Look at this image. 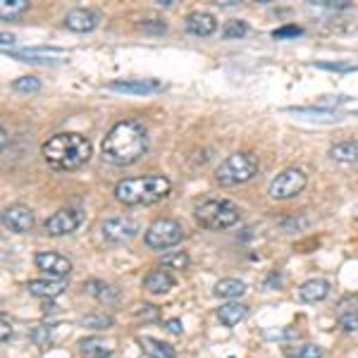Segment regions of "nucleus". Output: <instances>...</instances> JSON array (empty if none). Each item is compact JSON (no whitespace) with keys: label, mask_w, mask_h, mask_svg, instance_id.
Segmentation results:
<instances>
[{"label":"nucleus","mask_w":358,"mask_h":358,"mask_svg":"<svg viewBox=\"0 0 358 358\" xmlns=\"http://www.w3.org/2000/svg\"><path fill=\"white\" fill-rule=\"evenodd\" d=\"M148 151V131L138 120H122L113 127L101 143V155L106 163L127 167L141 160Z\"/></svg>","instance_id":"nucleus-1"},{"label":"nucleus","mask_w":358,"mask_h":358,"mask_svg":"<svg viewBox=\"0 0 358 358\" xmlns=\"http://www.w3.org/2000/svg\"><path fill=\"white\" fill-rule=\"evenodd\" d=\"M94 155L91 141L77 131H60L43 143V158L57 172H72L86 165Z\"/></svg>","instance_id":"nucleus-2"},{"label":"nucleus","mask_w":358,"mask_h":358,"mask_svg":"<svg viewBox=\"0 0 358 358\" xmlns=\"http://www.w3.org/2000/svg\"><path fill=\"white\" fill-rule=\"evenodd\" d=\"M172 192V182L163 175L129 177L115 187V199L124 206H153Z\"/></svg>","instance_id":"nucleus-3"},{"label":"nucleus","mask_w":358,"mask_h":358,"mask_svg":"<svg viewBox=\"0 0 358 358\" xmlns=\"http://www.w3.org/2000/svg\"><path fill=\"white\" fill-rule=\"evenodd\" d=\"M194 217L203 229H210V232H224V229H232L239 224L241 208L227 199H208L196 206Z\"/></svg>","instance_id":"nucleus-4"},{"label":"nucleus","mask_w":358,"mask_h":358,"mask_svg":"<svg viewBox=\"0 0 358 358\" xmlns=\"http://www.w3.org/2000/svg\"><path fill=\"white\" fill-rule=\"evenodd\" d=\"M258 175V158L253 153L239 151L224 158L215 170V182L220 187H239Z\"/></svg>","instance_id":"nucleus-5"},{"label":"nucleus","mask_w":358,"mask_h":358,"mask_svg":"<svg viewBox=\"0 0 358 358\" xmlns=\"http://www.w3.org/2000/svg\"><path fill=\"white\" fill-rule=\"evenodd\" d=\"M143 241L153 251H167V248H175L184 241V227L177 220L160 217V220L148 224V229L143 232Z\"/></svg>","instance_id":"nucleus-6"},{"label":"nucleus","mask_w":358,"mask_h":358,"mask_svg":"<svg viewBox=\"0 0 358 358\" xmlns=\"http://www.w3.org/2000/svg\"><path fill=\"white\" fill-rule=\"evenodd\" d=\"M306 184H308V177H306L303 170H299V167H287V170H282L280 175L270 182L268 194H270V199H275V201H287L301 194L306 189Z\"/></svg>","instance_id":"nucleus-7"},{"label":"nucleus","mask_w":358,"mask_h":358,"mask_svg":"<svg viewBox=\"0 0 358 358\" xmlns=\"http://www.w3.org/2000/svg\"><path fill=\"white\" fill-rule=\"evenodd\" d=\"M138 232V222L134 217H127V215H117V217H108V220L101 222V234L108 244H127L131 241Z\"/></svg>","instance_id":"nucleus-8"},{"label":"nucleus","mask_w":358,"mask_h":358,"mask_svg":"<svg viewBox=\"0 0 358 358\" xmlns=\"http://www.w3.org/2000/svg\"><path fill=\"white\" fill-rule=\"evenodd\" d=\"M84 222V215L79 210H74V208H60L57 213L45 220V232L50 236H67L72 232H77L79 227H82Z\"/></svg>","instance_id":"nucleus-9"},{"label":"nucleus","mask_w":358,"mask_h":358,"mask_svg":"<svg viewBox=\"0 0 358 358\" xmlns=\"http://www.w3.org/2000/svg\"><path fill=\"white\" fill-rule=\"evenodd\" d=\"M3 224L15 234H27L34 229L36 217H34V210L29 206L15 203V206H8L3 210Z\"/></svg>","instance_id":"nucleus-10"},{"label":"nucleus","mask_w":358,"mask_h":358,"mask_svg":"<svg viewBox=\"0 0 358 358\" xmlns=\"http://www.w3.org/2000/svg\"><path fill=\"white\" fill-rule=\"evenodd\" d=\"M34 263L41 273L50 275L53 280H65V277L72 273V261L62 253H55V251H41L34 256Z\"/></svg>","instance_id":"nucleus-11"},{"label":"nucleus","mask_w":358,"mask_h":358,"mask_svg":"<svg viewBox=\"0 0 358 358\" xmlns=\"http://www.w3.org/2000/svg\"><path fill=\"white\" fill-rule=\"evenodd\" d=\"M98 24H101V17L89 8H74L62 17V27L69 29V31H77V34L94 31Z\"/></svg>","instance_id":"nucleus-12"},{"label":"nucleus","mask_w":358,"mask_h":358,"mask_svg":"<svg viewBox=\"0 0 358 358\" xmlns=\"http://www.w3.org/2000/svg\"><path fill=\"white\" fill-rule=\"evenodd\" d=\"M184 29H187V34H192V36H213V34L217 31V20H215V15L199 10V13L187 15Z\"/></svg>","instance_id":"nucleus-13"},{"label":"nucleus","mask_w":358,"mask_h":358,"mask_svg":"<svg viewBox=\"0 0 358 358\" xmlns=\"http://www.w3.org/2000/svg\"><path fill=\"white\" fill-rule=\"evenodd\" d=\"M67 289V282L65 280H31L27 285V292L36 299H43V301H50V299H57L62 296Z\"/></svg>","instance_id":"nucleus-14"},{"label":"nucleus","mask_w":358,"mask_h":358,"mask_svg":"<svg viewBox=\"0 0 358 358\" xmlns=\"http://www.w3.org/2000/svg\"><path fill=\"white\" fill-rule=\"evenodd\" d=\"M337 320L344 332L358 330V294H351L337 303Z\"/></svg>","instance_id":"nucleus-15"},{"label":"nucleus","mask_w":358,"mask_h":358,"mask_svg":"<svg viewBox=\"0 0 358 358\" xmlns=\"http://www.w3.org/2000/svg\"><path fill=\"white\" fill-rule=\"evenodd\" d=\"M175 287V275L167 273V270H151L146 277H143V289L148 294H153V296H163Z\"/></svg>","instance_id":"nucleus-16"},{"label":"nucleus","mask_w":358,"mask_h":358,"mask_svg":"<svg viewBox=\"0 0 358 358\" xmlns=\"http://www.w3.org/2000/svg\"><path fill=\"white\" fill-rule=\"evenodd\" d=\"M158 89H160V84L155 82V79H122V82H110V91H117V94L148 96Z\"/></svg>","instance_id":"nucleus-17"},{"label":"nucleus","mask_w":358,"mask_h":358,"mask_svg":"<svg viewBox=\"0 0 358 358\" xmlns=\"http://www.w3.org/2000/svg\"><path fill=\"white\" fill-rule=\"evenodd\" d=\"M330 289H332L330 282L315 277V280H308L299 287V299H301L303 303H317V301H322V299L330 296Z\"/></svg>","instance_id":"nucleus-18"},{"label":"nucleus","mask_w":358,"mask_h":358,"mask_svg":"<svg viewBox=\"0 0 358 358\" xmlns=\"http://www.w3.org/2000/svg\"><path fill=\"white\" fill-rule=\"evenodd\" d=\"M8 55L17 57V60H24V62H50V60H57V57L65 55V50L43 45V48H22V50H17V53H10L8 50Z\"/></svg>","instance_id":"nucleus-19"},{"label":"nucleus","mask_w":358,"mask_h":358,"mask_svg":"<svg viewBox=\"0 0 358 358\" xmlns=\"http://www.w3.org/2000/svg\"><path fill=\"white\" fill-rule=\"evenodd\" d=\"M327 155H330L334 163L354 165V163H358V141H356V138H346V141L332 143Z\"/></svg>","instance_id":"nucleus-20"},{"label":"nucleus","mask_w":358,"mask_h":358,"mask_svg":"<svg viewBox=\"0 0 358 358\" xmlns=\"http://www.w3.org/2000/svg\"><path fill=\"white\" fill-rule=\"evenodd\" d=\"M213 294L217 299H224V301H236V299H241L246 294V285L241 280H236V277H224L213 287Z\"/></svg>","instance_id":"nucleus-21"},{"label":"nucleus","mask_w":358,"mask_h":358,"mask_svg":"<svg viewBox=\"0 0 358 358\" xmlns=\"http://www.w3.org/2000/svg\"><path fill=\"white\" fill-rule=\"evenodd\" d=\"M86 292L103 303H120L122 301V292H120L117 287L108 285V282H101V280L86 282Z\"/></svg>","instance_id":"nucleus-22"},{"label":"nucleus","mask_w":358,"mask_h":358,"mask_svg":"<svg viewBox=\"0 0 358 358\" xmlns=\"http://www.w3.org/2000/svg\"><path fill=\"white\" fill-rule=\"evenodd\" d=\"M246 313H248V308H246L244 303H239V301H227V303H222L220 308L215 310L217 320H220L224 327L239 325V322L246 317Z\"/></svg>","instance_id":"nucleus-23"},{"label":"nucleus","mask_w":358,"mask_h":358,"mask_svg":"<svg viewBox=\"0 0 358 358\" xmlns=\"http://www.w3.org/2000/svg\"><path fill=\"white\" fill-rule=\"evenodd\" d=\"M138 344H141L143 354L148 358H177L175 346H170L167 342H160V339H155V337L141 334V337H138Z\"/></svg>","instance_id":"nucleus-24"},{"label":"nucleus","mask_w":358,"mask_h":358,"mask_svg":"<svg viewBox=\"0 0 358 358\" xmlns=\"http://www.w3.org/2000/svg\"><path fill=\"white\" fill-rule=\"evenodd\" d=\"M79 351H82L84 358H110L113 349L106 339H98V337H84L79 342Z\"/></svg>","instance_id":"nucleus-25"},{"label":"nucleus","mask_w":358,"mask_h":358,"mask_svg":"<svg viewBox=\"0 0 358 358\" xmlns=\"http://www.w3.org/2000/svg\"><path fill=\"white\" fill-rule=\"evenodd\" d=\"M282 354L287 358H322L325 351L320 344H289L282 349Z\"/></svg>","instance_id":"nucleus-26"},{"label":"nucleus","mask_w":358,"mask_h":358,"mask_svg":"<svg viewBox=\"0 0 358 358\" xmlns=\"http://www.w3.org/2000/svg\"><path fill=\"white\" fill-rule=\"evenodd\" d=\"M113 317L106 315V313H89L79 320V327H86V330H94V332H101V330H110L113 327Z\"/></svg>","instance_id":"nucleus-27"},{"label":"nucleus","mask_w":358,"mask_h":358,"mask_svg":"<svg viewBox=\"0 0 358 358\" xmlns=\"http://www.w3.org/2000/svg\"><path fill=\"white\" fill-rule=\"evenodd\" d=\"M27 10H29L27 0H3V3H0V15H3V20H8V22L22 17V13H27Z\"/></svg>","instance_id":"nucleus-28"},{"label":"nucleus","mask_w":358,"mask_h":358,"mask_svg":"<svg viewBox=\"0 0 358 358\" xmlns=\"http://www.w3.org/2000/svg\"><path fill=\"white\" fill-rule=\"evenodd\" d=\"M189 263H192V258H189L187 251H172L160 258V265H163V268H170V270H187Z\"/></svg>","instance_id":"nucleus-29"},{"label":"nucleus","mask_w":358,"mask_h":358,"mask_svg":"<svg viewBox=\"0 0 358 358\" xmlns=\"http://www.w3.org/2000/svg\"><path fill=\"white\" fill-rule=\"evenodd\" d=\"M248 34V24L244 20H229L227 24H224V29H222V36L227 38H241V36H246Z\"/></svg>","instance_id":"nucleus-30"},{"label":"nucleus","mask_w":358,"mask_h":358,"mask_svg":"<svg viewBox=\"0 0 358 358\" xmlns=\"http://www.w3.org/2000/svg\"><path fill=\"white\" fill-rule=\"evenodd\" d=\"M13 89L20 91V94H34V91L41 89V79L36 77H20L13 82Z\"/></svg>","instance_id":"nucleus-31"},{"label":"nucleus","mask_w":358,"mask_h":358,"mask_svg":"<svg viewBox=\"0 0 358 358\" xmlns=\"http://www.w3.org/2000/svg\"><path fill=\"white\" fill-rule=\"evenodd\" d=\"M29 337H31V342L36 346H45L50 344V337H53V327L50 325H36L31 332H29Z\"/></svg>","instance_id":"nucleus-32"},{"label":"nucleus","mask_w":358,"mask_h":358,"mask_svg":"<svg viewBox=\"0 0 358 358\" xmlns=\"http://www.w3.org/2000/svg\"><path fill=\"white\" fill-rule=\"evenodd\" d=\"M313 67L317 69H330V72H356L358 65H354V62H313Z\"/></svg>","instance_id":"nucleus-33"},{"label":"nucleus","mask_w":358,"mask_h":358,"mask_svg":"<svg viewBox=\"0 0 358 358\" xmlns=\"http://www.w3.org/2000/svg\"><path fill=\"white\" fill-rule=\"evenodd\" d=\"M141 29L146 34H165L167 31V27H165L163 20H143L141 22Z\"/></svg>","instance_id":"nucleus-34"},{"label":"nucleus","mask_w":358,"mask_h":358,"mask_svg":"<svg viewBox=\"0 0 358 358\" xmlns=\"http://www.w3.org/2000/svg\"><path fill=\"white\" fill-rule=\"evenodd\" d=\"M301 34H303L301 27H280L273 31V36L275 38H294V36H301Z\"/></svg>","instance_id":"nucleus-35"},{"label":"nucleus","mask_w":358,"mask_h":358,"mask_svg":"<svg viewBox=\"0 0 358 358\" xmlns=\"http://www.w3.org/2000/svg\"><path fill=\"white\" fill-rule=\"evenodd\" d=\"M310 3L320 5V8H327V10H346L349 8V0H310Z\"/></svg>","instance_id":"nucleus-36"},{"label":"nucleus","mask_w":358,"mask_h":358,"mask_svg":"<svg viewBox=\"0 0 358 358\" xmlns=\"http://www.w3.org/2000/svg\"><path fill=\"white\" fill-rule=\"evenodd\" d=\"M10 337H13V322H10L8 315H0V339L10 342Z\"/></svg>","instance_id":"nucleus-37"},{"label":"nucleus","mask_w":358,"mask_h":358,"mask_svg":"<svg viewBox=\"0 0 358 358\" xmlns=\"http://www.w3.org/2000/svg\"><path fill=\"white\" fill-rule=\"evenodd\" d=\"M15 41H17L15 34H10V31H3V34H0V45H3L5 50H8L10 45H15Z\"/></svg>","instance_id":"nucleus-38"},{"label":"nucleus","mask_w":358,"mask_h":358,"mask_svg":"<svg viewBox=\"0 0 358 358\" xmlns=\"http://www.w3.org/2000/svg\"><path fill=\"white\" fill-rule=\"evenodd\" d=\"M165 330L170 334H182V320H167L165 322Z\"/></svg>","instance_id":"nucleus-39"},{"label":"nucleus","mask_w":358,"mask_h":358,"mask_svg":"<svg viewBox=\"0 0 358 358\" xmlns=\"http://www.w3.org/2000/svg\"><path fill=\"white\" fill-rule=\"evenodd\" d=\"M0 146H8V131L0 129Z\"/></svg>","instance_id":"nucleus-40"},{"label":"nucleus","mask_w":358,"mask_h":358,"mask_svg":"<svg viewBox=\"0 0 358 358\" xmlns=\"http://www.w3.org/2000/svg\"><path fill=\"white\" fill-rule=\"evenodd\" d=\"M356 115H358V113H356Z\"/></svg>","instance_id":"nucleus-41"}]
</instances>
